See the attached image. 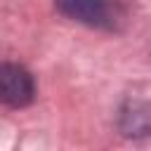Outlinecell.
I'll return each instance as SVG.
<instances>
[{
  "instance_id": "obj_1",
  "label": "cell",
  "mask_w": 151,
  "mask_h": 151,
  "mask_svg": "<svg viewBox=\"0 0 151 151\" xmlns=\"http://www.w3.org/2000/svg\"><path fill=\"white\" fill-rule=\"evenodd\" d=\"M57 9L85 26L113 31L123 21V7L116 0H54Z\"/></svg>"
},
{
  "instance_id": "obj_2",
  "label": "cell",
  "mask_w": 151,
  "mask_h": 151,
  "mask_svg": "<svg viewBox=\"0 0 151 151\" xmlns=\"http://www.w3.org/2000/svg\"><path fill=\"white\" fill-rule=\"evenodd\" d=\"M35 97L33 76L19 64H0V104L21 109L28 106Z\"/></svg>"
}]
</instances>
